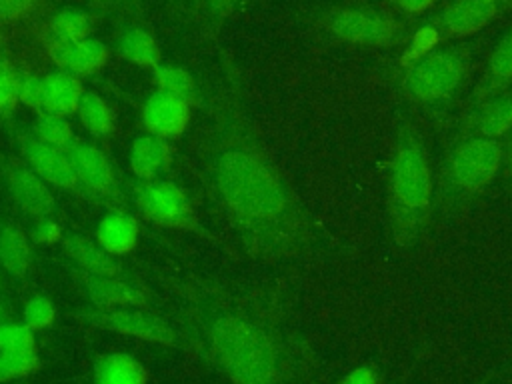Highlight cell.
Here are the masks:
<instances>
[{"label": "cell", "instance_id": "1", "mask_svg": "<svg viewBox=\"0 0 512 384\" xmlns=\"http://www.w3.org/2000/svg\"><path fill=\"white\" fill-rule=\"evenodd\" d=\"M202 144L208 194L250 260L284 266L318 250L320 226L268 150L236 82L216 94Z\"/></svg>", "mask_w": 512, "mask_h": 384}, {"label": "cell", "instance_id": "2", "mask_svg": "<svg viewBox=\"0 0 512 384\" xmlns=\"http://www.w3.org/2000/svg\"><path fill=\"white\" fill-rule=\"evenodd\" d=\"M190 350L230 384H316L318 360L290 286H198L188 306Z\"/></svg>", "mask_w": 512, "mask_h": 384}, {"label": "cell", "instance_id": "3", "mask_svg": "<svg viewBox=\"0 0 512 384\" xmlns=\"http://www.w3.org/2000/svg\"><path fill=\"white\" fill-rule=\"evenodd\" d=\"M384 212L390 242L400 252L414 250L434 216V170L426 138L414 118L404 116L386 164Z\"/></svg>", "mask_w": 512, "mask_h": 384}, {"label": "cell", "instance_id": "4", "mask_svg": "<svg viewBox=\"0 0 512 384\" xmlns=\"http://www.w3.org/2000/svg\"><path fill=\"white\" fill-rule=\"evenodd\" d=\"M502 140L454 136L434 172V214L448 216L476 202L502 174Z\"/></svg>", "mask_w": 512, "mask_h": 384}, {"label": "cell", "instance_id": "5", "mask_svg": "<svg viewBox=\"0 0 512 384\" xmlns=\"http://www.w3.org/2000/svg\"><path fill=\"white\" fill-rule=\"evenodd\" d=\"M468 72V46H438L402 66L398 90L408 104L424 110L432 118H442L462 92Z\"/></svg>", "mask_w": 512, "mask_h": 384}, {"label": "cell", "instance_id": "6", "mask_svg": "<svg viewBox=\"0 0 512 384\" xmlns=\"http://www.w3.org/2000/svg\"><path fill=\"white\" fill-rule=\"evenodd\" d=\"M132 200L142 218L158 228L210 236L200 220L192 196L174 180H136L132 186Z\"/></svg>", "mask_w": 512, "mask_h": 384}, {"label": "cell", "instance_id": "7", "mask_svg": "<svg viewBox=\"0 0 512 384\" xmlns=\"http://www.w3.org/2000/svg\"><path fill=\"white\" fill-rule=\"evenodd\" d=\"M70 316L86 326L130 336L142 342L190 350L186 334L166 318L144 308H76Z\"/></svg>", "mask_w": 512, "mask_h": 384}, {"label": "cell", "instance_id": "8", "mask_svg": "<svg viewBox=\"0 0 512 384\" xmlns=\"http://www.w3.org/2000/svg\"><path fill=\"white\" fill-rule=\"evenodd\" d=\"M320 26L332 38L358 46H396L410 38V32L394 20L376 10L366 8H334L322 14Z\"/></svg>", "mask_w": 512, "mask_h": 384}, {"label": "cell", "instance_id": "9", "mask_svg": "<svg viewBox=\"0 0 512 384\" xmlns=\"http://www.w3.org/2000/svg\"><path fill=\"white\" fill-rule=\"evenodd\" d=\"M86 198L112 208H124V194L110 158L94 144L74 140L66 150Z\"/></svg>", "mask_w": 512, "mask_h": 384}, {"label": "cell", "instance_id": "10", "mask_svg": "<svg viewBox=\"0 0 512 384\" xmlns=\"http://www.w3.org/2000/svg\"><path fill=\"white\" fill-rule=\"evenodd\" d=\"M18 148L22 152L24 162L50 186L58 190H66L70 194L84 196V190L78 182V176L72 168V162L66 150L54 148L38 140L32 132H18ZM86 198V196H84Z\"/></svg>", "mask_w": 512, "mask_h": 384}, {"label": "cell", "instance_id": "11", "mask_svg": "<svg viewBox=\"0 0 512 384\" xmlns=\"http://www.w3.org/2000/svg\"><path fill=\"white\" fill-rule=\"evenodd\" d=\"M68 272L92 308H144L150 302L148 292L124 276L90 274L76 266Z\"/></svg>", "mask_w": 512, "mask_h": 384}, {"label": "cell", "instance_id": "12", "mask_svg": "<svg viewBox=\"0 0 512 384\" xmlns=\"http://www.w3.org/2000/svg\"><path fill=\"white\" fill-rule=\"evenodd\" d=\"M2 178L14 204L32 220L56 212L58 202L52 188L26 162H6Z\"/></svg>", "mask_w": 512, "mask_h": 384}, {"label": "cell", "instance_id": "13", "mask_svg": "<svg viewBox=\"0 0 512 384\" xmlns=\"http://www.w3.org/2000/svg\"><path fill=\"white\" fill-rule=\"evenodd\" d=\"M192 110V102L154 88V92L144 100L140 108V122L148 134L160 136L164 140H176L188 130L192 122Z\"/></svg>", "mask_w": 512, "mask_h": 384}, {"label": "cell", "instance_id": "14", "mask_svg": "<svg viewBox=\"0 0 512 384\" xmlns=\"http://www.w3.org/2000/svg\"><path fill=\"white\" fill-rule=\"evenodd\" d=\"M512 128V92H500L476 104L462 114L454 136H476L502 140Z\"/></svg>", "mask_w": 512, "mask_h": 384}, {"label": "cell", "instance_id": "15", "mask_svg": "<svg viewBox=\"0 0 512 384\" xmlns=\"http://www.w3.org/2000/svg\"><path fill=\"white\" fill-rule=\"evenodd\" d=\"M46 52L60 70L78 78L100 72L110 60V48L94 36L76 42H46Z\"/></svg>", "mask_w": 512, "mask_h": 384}, {"label": "cell", "instance_id": "16", "mask_svg": "<svg viewBox=\"0 0 512 384\" xmlns=\"http://www.w3.org/2000/svg\"><path fill=\"white\" fill-rule=\"evenodd\" d=\"M498 14V4H488L484 0H454L448 4L432 24L440 30L444 38H466L482 30Z\"/></svg>", "mask_w": 512, "mask_h": 384}, {"label": "cell", "instance_id": "17", "mask_svg": "<svg viewBox=\"0 0 512 384\" xmlns=\"http://www.w3.org/2000/svg\"><path fill=\"white\" fill-rule=\"evenodd\" d=\"M174 160V148L170 140L154 134H140L132 140L128 150V168L140 182L164 178Z\"/></svg>", "mask_w": 512, "mask_h": 384}, {"label": "cell", "instance_id": "18", "mask_svg": "<svg viewBox=\"0 0 512 384\" xmlns=\"http://www.w3.org/2000/svg\"><path fill=\"white\" fill-rule=\"evenodd\" d=\"M94 240L114 258L128 256L140 240V222L124 208L108 210L94 228Z\"/></svg>", "mask_w": 512, "mask_h": 384}, {"label": "cell", "instance_id": "19", "mask_svg": "<svg viewBox=\"0 0 512 384\" xmlns=\"http://www.w3.org/2000/svg\"><path fill=\"white\" fill-rule=\"evenodd\" d=\"M60 246L72 266L90 272V274H106V276H124V268L114 258L108 254L96 240L84 238L74 232H64Z\"/></svg>", "mask_w": 512, "mask_h": 384}, {"label": "cell", "instance_id": "20", "mask_svg": "<svg viewBox=\"0 0 512 384\" xmlns=\"http://www.w3.org/2000/svg\"><path fill=\"white\" fill-rule=\"evenodd\" d=\"M512 86V28L502 36V40L492 50L486 68L474 86L468 106L476 104L480 100H486L494 94L506 92Z\"/></svg>", "mask_w": 512, "mask_h": 384}, {"label": "cell", "instance_id": "21", "mask_svg": "<svg viewBox=\"0 0 512 384\" xmlns=\"http://www.w3.org/2000/svg\"><path fill=\"white\" fill-rule=\"evenodd\" d=\"M148 368L128 352H100L92 358V384H148Z\"/></svg>", "mask_w": 512, "mask_h": 384}, {"label": "cell", "instance_id": "22", "mask_svg": "<svg viewBox=\"0 0 512 384\" xmlns=\"http://www.w3.org/2000/svg\"><path fill=\"white\" fill-rule=\"evenodd\" d=\"M44 84V112L58 114L70 118L76 114L80 98L84 94L82 78L66 72V70H52L42 76Z\"/></svg>", "mask_w": 512, "mask_h": 384}, {"label": "cell", "instance_id": "23", "mask_svg": "<svg viewBox=\"0 0 512 384\" xmlns=\"http://www.w3.org/2000/svg\"><path fill=\"white\" fill-rule=\"evenodd\" d=\"M34 262L32 240L16 224L6 222L0 226V268L14 276L24 278Z\"/></svg>", "mask_w": 512, "mask_h": 384}, {"label": "cell", "instance_id": "24", "mask_svg": "<svg viewBox=\"0 0 512 384\" xmlns=\"http://www.w3.org/2000/svg\"><path fill=\"white\" fill-rule=\"evenodd\" d=\"M114 50L128 64H134V66L144 68V70H152L162 62L160 60V46H158L156 38L152 36V32H148L142 26L126 28L116 38Z\"/></svg>", "mask_w": 512, "mask_h": 384}, {"label": "cell", "instance_id": "25", "mask_svg": "<svg viewBox=\"0 0 512 384\" xmlns=\"http://www.w3.org/2000/svg\"><path fill=\"white\" fill-rule=\"evenodd\" d=\"M76 116L82 128L98 140L110 138L116 130V114L112 106L94 90H84Z\"/></svg>", "mask_w": 512, "mask_h": 384}, {"label": "cell", "instance_id": "26", "mask_svg": "<svg viewBox=\"0 0 512 384\" xmlns=\"http://www.w3.org/2000/svg\"><path fill=\"white\" fill-rule=\"evenodd\" d=\"M94 32V18L80 8L58 10L46 26V42H76L90 38Z\"/></svg>", "mask_w": 512, "mask_h": 384}, {"label": "cell", "instance_id": "27", "mask_svg": "<svg viewBox=\"0 0 512 384\" xmlns=\"http://www.w3.org/2000/svg\"><path fill=\"white\" fill-rule=\"evenodd\" d=\"M152 72V82L156 86V90L180 96L188 102H192L194 106L198 104V86L196 80L192 78V74L176 64H158L156 68L150 70Z\"/></svg>", "mask_w": 512, "mask_h": 384}, {"label": "cell", "instance_id": "28", "mask_svg": "<svg viewBox=\"0 0 512 384\" xmlns=\"http://www.w3.org/2000/svg\"><path fill=\"white\" fill-rule=\"evenodd\" d=\"M30 132L44 144H50L60 150H68L72 146V142L76 140L70 120L64 116H58V114H48V112L36 114Z\"/></svg>", "mask_w": 512, "mask_h": 384}, {"label": "cell", "instance_id": "29", "mask_svg": "<svg viewBox=\"0 0 512 384\" xmlns=\"http://www.w3.org/2000/svg\"><path fill=\"white\" fill-rule=\"evenodd\" d=\"M36 332H32L22 320L0 322V352L22 354L36 350Z\"/></svg>", "mask_w": 512, "mask_h": 384}, {"label": "cell", "instance_id": "30", "mask_svg": "<svg viewBox=\"0 0 512 384\" xmlns=\"http://www.w3.org/2000/svg\"><path fill=\"white\" fill-rule=\"evenodd\" d=\"M58 310L56 304L44 296V294H36L32 298L26 300V304L22 306V316L20 320L32 330V332H42L46 328H50L56 322Z\"/></svg>", "mask_w": 512, "mask_h": 384}, {"label": "cell", "instance_id": "31", "mask_svg": "<svg viewBox=\"0 0 512 384\" xmlns=\"http://www.w3.org/2000/svg\"><path fill=\"white\" fill-rule=\"evenodd\" d=\"M42 368V358L38 350L22 354H4L0 352V384L26 378Z\"/></svg>", "mask_w": 512, "mask_h": 384}, {"label": "cell", "instance_id": "32", "mask_svg": "<svg viewBox=\"0 0 512 384\" xmlns=\"http://www.w3.org/2000/svg\"><path fill=\"white\" fill-rule=\"evenodd\" d=\"M18 80L16 66L6 56H0V118H10L20 106Z\"/></svg>", "mask_w": 512, "mask_h": 384}, {"label": "cell", "instance_id": "33", "mask_svg": "<svg viewBox=\"0 0 512 384\" xmlns=\"http://www.w3.org/2000/svg\"><path fill=\"white\" fill-rule=\"evenodd\" d=\"M440 42H442L440 30H438L432 22H428V24L416 28V30L410 34L408 46H406V50H404V54H402V66L410 64V62L418 60L420 56H424L426 52L438 48Z\"/></svg>", "mask_w": 512, "mask_h": 384}, {"label": "cell", "instance_id": "34", "mask_svg": "<svg viewBox=\"0 0 512 384\" xmlns=\"http://www.w3.org/2000/svg\"><path fill=\"white\" fill-rule=\"evenodd\" d=\"M18 100L22 106L30 108L34 114L44 112V84L42 76L32 72H20L18 80Z\"/></svg>", "mask_w": 512, "mask_h": 384}, {"label": "cell", "instance_id": "35", "mask_svg": "<svg viewBox=\"0 0 512 384\" xmlns=\"http://www.w3.org/2000/svg\"><path fill=\"white\" fill-rule=\"evenodd\" d=\"M28 236H30L32 244L54 246V244H60L64 230L58 220H54L52 216H44V218H34Z\"/></svg>", "mask_w": 512, "mask_h": 384}, {"label": "cell", "instance_id": "36", "mask_svg": "<svg viewBox=\"0 0 512 384\" xmlns=\"http://www.w3.org/2000/svg\"><path fill=\"white\" fill-rule=\"evenodd\" d=\"M40 0H0V24H16L32 16Z\"/></svg>", "mask_w": 512, "mask_h": 384}, {"label": "cell", "instance_id": "37", "mask_svg": "<svg viewBox=\"0 0 512 384\" xmlns=\"http://www.w3.org/2000/svg\"><path fill=\"white\" fill-rule=\"evenodd\" d=\"M336 384H380V372L374 364L364 362L348 370Z\"/></svg>", "mask_w": 512, "mask_h": 384}, {"label": "cell", "instance_id": "38", "mask_svg": "<svg viewBox=\"0 0 512 384\" xmlns=\"http://www.w3.org/2000/svg\"><path fill=\"white\" fill-rule=\"evenodd\" d=\"M240 0H202V6L206 10V16L212 24H220L226 16L232 14V10L238 6Z\"/></svg>", "mask_w": 512, "mask_h": 384}, {"label": "cell", "instance_id": "39", "mask_svg": "<svg viewBox=\"0 0 512 384\" xmlns=\"http://www.w3.org/2000/svg\"><path fill=\"white\" fill-rule=\"evenodd\" d=\"M502 152H504V158H502V172H504L508 184L512 186V128H510V132L504 136Z\"/></svg>", "mask_w": 512, "mask_h": 384}, {"label": "cell", "instance_id": "40", "mask_svg": "<svg viewBox=\"0 0 512 384\" xmlns=\"http://www.w3.org/2000/svg\"><path fill=\"white\" fill-rule=\"evenodd\" d=\"M400 10L406 14H420L424 10H428L436 0H396Z\"/></svg>", "mask_w": 512, "mask_h": 384}, {"label": "cell", "instance_id": "41", "mask_svg": "<svg viewBox=\"0 0 512 384\" xmlns=\"http://www.w3.org/2000/svg\"><path fill=\"white\" fill-rule=\"evenodd\" d=\"M10 318H12V310H10V306L0 298V322L10 320Z\"/></svg>", "mask_w": 512, "mask_h": 384}, {"label": "cell", "instance_id": "42", "mask_svg": "<svg viewBox=\"0 0 512 384\" xmlns=\"http://www.w3.org/2000/svg\"><path fill=\"white\" fill-rule=\"evenodd\" d=\"M92 4H96V6H106V4H110L112 0H90Z\"/></svg>", "mask_w": 512, "mask_h": 384}, {"label": "cell", "instance_id": "43", "mask_svg": "<svg viewBox=\"0 0 512 384\" xmlns=\"http://www.w3.org/2000/svg\"><path fill=\"white\" fill-rule=\"evenodd\" d=\"M484 2H488V4H500L502 0H484Z\"/></svg>", "mask_w": 512, "mask_h": 384}, {"label": "cell", "instance_id": "44", "mask_svg": "<svg viewBox=\"0 0 512 384\" xmlns=\"http://www.w3.org/2000/svg\"><path fill=\"white\" fill-rule=\"evenodd\" d=\"M2 270V268H0ZM0 286H2V272H0Z\"/></svg>", "mask_w": 512, "mask_h": 384}, {"label": "cell", "instance_id": "45", "mask_svg": "<svg viewBox=\"0 0 512 384\" xmlns=\"http://www.w3.org/2000/svg\"><path fill=\"white\" fill-rule=\"evenodd\" d=\"M196 2H200V4H202V0H196Z\"/></svg>", "mask_w": 512, "mask_h": 384}]
</instances>
